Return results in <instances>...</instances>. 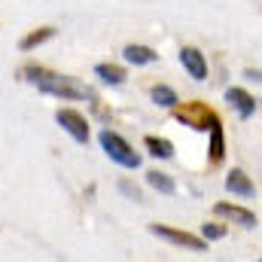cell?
Listing matches in <instances>:
<instances>
[{"instance_id": "4", "label": "cell", "mask_w": 262, "mask_h": 262, "mask_svg": "<svg viewBox=\"0 0 262 262\" xmlns=\"http://www.w3.org/2000/svg\"><path fill=\"white\" fill-rule=\"evenodd\" d=\"M149 232H152L156 238H165V241H171V244H177V247H189V250H195V253H201V250L207 247L204 238H195V235H189V232H180V229H171V226H162V223H152Z\"/></svg>"}, {"instance_id": "11", "label": "cell", "mask_w": 262, "mask_h": 262, "mask_svg": "<svg viewBox=\"0 0 262 262\" xmlns=\"http://www.w3.org/2000/svg\"><path fill=\"white\" fill-rule=\"evenodd\" d=\"M95 76L101 82H107V85H122L125 82V70L119 64H98L95 67Z\"/></svg>"}, {"instance_id": "15", "label": "cell", "mask_w": 262, "mask_h": 262, "mask_svg": "<svg viewBox=\"0 0 262 262\" xmlns=\"http://www.w3.org/2000/svg\"><path fill=\"white\" fill-rule=\"evenodd\" d=\"M149 98L159 104V107H174L177 104V92L171 85H152L149 89Z\"/></svg>"}, {"instance_id": "9", "label": "cell", "mask_w": 262, "mask_h": 262, "mask_svg": "<svg viewBox=\"0 0 262 262\" xmlns=\"http://www.w3.org/2000/svg\"><path fill=\"white\" fill-rule=\"evenodd\" d=\"M226 189H229V192H235V195H244V198L256 195V186H253V183H250V177H247L244 171H238V168L226 177Z\"/></svg>"}, {"instance_id": "3", "label": "cell", "mask_w": 262, "mask_h": 262, "mask_svg": "<svg viewBox=\"0 0 262 262\" xmlns=\"http://www.w3.org/2000/svg\"><path fill=\"white\" fill-rule=\"evenodd\" d=\"M101 146H104V152L116 162V165H122V168H140V152H134L131 149L128 140H122L116 131H101Z\"/></svg>"}, {"instance_id": "8", "label": "cell", "mask_w": 262, "mask_h": 262, "mask_svg": "<svg viewBox=\"0 0 262 262\" xmlns=\"http://www.w3.org/2000/svg\"><path fill=\"white\" fill-rule=\"evenodd\" d=\"M216 213H220V216H229V220H235V223H238V226H244V229L256 226V213H253V210H247V207H238V204H229V201H220V204H216Z\"/></svg>"}, {"instance_id": "17", "label": "cell", "mask_w": 262, "mask_h": 262, "mask_svg": "<svg viewBox=\"0 0 262 262\" xmlns=\"http://www.w3.org/2000/svg\"><path fill=\"white\" fill-rule=\"evenodd\" d=\"M201 232H204V241H220V238L226 235V229H223V226H216V223H207Z\"/></svg>"}, {"instance_id": "19", "label": "cell", "mask_w": 262, "mask_h": 262, "mask_svg": "<svg viewBox=\"0 0 262 262\" xmlns=\"http://www.w3.org/2000/svg\"><path fill=\"white\" fill-rule=\"evenodd\" d=\"M244 76H247V79H256V82H262V73H259V70H244Z\"/></svg>"}, {"instance_id": "18", "label": "cell", "mask_w": 262, "mask_h": 262, "mask_svg": "<svg viewBox=\"0 0 262 262\" xmlns=\"http://www.w3.org/2000/svg\"><path fill=\"white\" fill-rule=\"evenodd\" d=\"M122 192H125L128 198H134V201H140V189H134L131 183H122Z\"/></svg>"}, {"instance_id": "16", "label": "cell", "mask_w": 262, "mask_h": 262, "mask_svg": "<svg viewBox=\"0 0 262 262\" xmlns=\"http://www.w3.org/2000/svg\"><path fill=\"white\" fill-rule=\"evenodd\" d=\"M55 34V28H40V31H34V34H28L25 40H21V49L28 52V49H34V46H40V43H46L49 37Z\"/></svg>"}, {"instance_id": "2", "label": "cell", "mask_w": 262, "mask_h": 262, "mask_svg": "<svg viewBox=\"0 0 262 262\" xmlns=\"http://www.w3.org/2000/svg\"><path fill=\"white\" fill-rule=\"evenodd\" d=\"M174 116H177V122H183V125H189V128L195 131H210L213 125H223L220 122V116H216V110L213 107H207V104H201V101H189V104H174Z\"/></svg>"}, {"instance_id": "10", "label": "cell", "mask_w": 262, "mask_h": 262, "mask_svg": "<svg viewBox=\"0 0 262 262\" xmlns=\"http://www.w3.org/2000/svg\"><path fill=\"white\" fill-rule=\"evenodd\" d=\"M207 159H210V165H223V159H226V137H223V125H213V128H210Z\"/></svg>"}, {"instance_id": "1", "label": "cell", "mask_w": 262, "mask_h": 262, "mask_svg": "<svg viewBox=\"0 0 262 262\" xmlns=\"http://www.w3.org/2000/svg\"><path fill=\"white\" fill-rule=\"evenodd\" d=\"M25 76H28V82L37 85L40 92L55 95V98H64V101H89V98H92V92H89L82 82H76V79H70V76H61V73H52V70H46V67L28 64L25 67Z\"/></svg>"}, {"instance_id": "14", "label": "cell", "mask_w": 262, "mask_h": 262, "mask_svg": "<svg viewBox=\"0 0 262 262\" xmlns=\"http://www.w3.org/2000/svg\"><path fill=\"white\" fill-rule=\"evenodd\" d=\"M146 183H149L152 189H159V192H165V195H174V192H177V186H174V180H171L168 174H162V171H149V174H146Z\"/></svg>"}, {"instance_id": "5", "label": "cell", "mask_w": 262, "mask_h": 262, "mask_svg": "<svg viewBox=\"0 0 262 262\" xmlns=\"http://www.w3.org/2000/svg\"><path fill=\"white\" fill-rule=\"evenodd\" d=\"M55 119H58V125H61L76 143H89V122H85L76 110H58Z\"/></svg>"}, {"instance_id": "20", "label": "cell", "mask_w": 262, "mask_h": 262, "mask_svg": "<svg viewBox=\"0 0 262 262\" xmlns=\"http://www.w3.org/2000/svg\"><path fill=\"white\" fill-rule=\"evenodd\" d=\"M259 107H262V101H259Z\"/></svg>"}, {"instance_id": "12", "label": "cell", "mask_w": 262, "mask_h": 262, "mask_svg": "<svg viewBox=\"0 0 262 262\" xmlns=\"http://www.w3.org/2000/svg\"><path fill=\"white\" fill-rule=\"evenodd\" d=\"M122 55L128 64H152L156 61V49H149V46H125Z\"/></svg>"}, {"instance_id": "6", "label": "cell", "mask_w": 262, "mask_h": 262, "mask_svg": "<svg viewBox=\"0 0 262 262\" xmlns=\"http://www.w3.org/2000/svg\"><path fill=\"white\" fill-rule=\"evenodd\" d=\"M226 101L238 110L241 119H250V116L259 110V101H256L250 92H244V89H229V92H226Z\"/></svg>"}, {"instance_id": "13", "label": "cell", "mask_w": 262, "mask_h": 262, "mask_svg": "<svg viewBox=\"0 0 262 262\" xmlns=\"http://www.w3.org/2000/svg\"><path fill=\"white\" fill-rule=\"evenodd\" d=\"M143 143H146V149H149L156 159H171V156H174V143L165 140V137H152V134H149Z\"/></svg>"}, {"instance_id": "7", "label": "cell", "mask_w": 262, "mask_h": 262, "mask_svg": "<svg viewBox=\"0 0 262 262\" xmlns=\"http://www.w3.org/2000/svg\"><path fill=\"white\" fill-rule=\"evenodd\" d=\"M180 64L186 67V73L192 76V79H204L207 76V61H204V55L192 49V46H186V49H180Z\"/></svg>"}]
</instances>
